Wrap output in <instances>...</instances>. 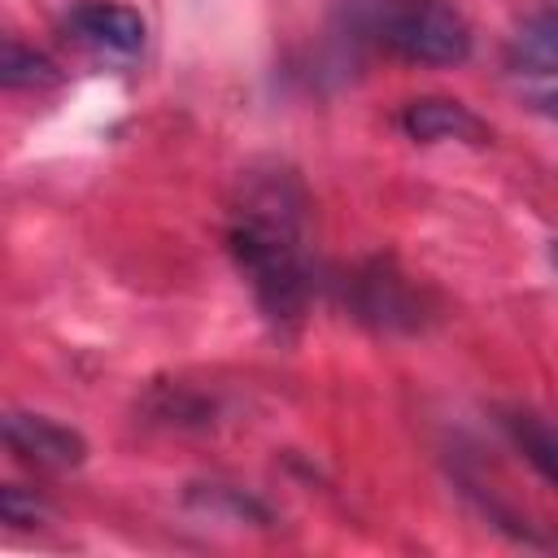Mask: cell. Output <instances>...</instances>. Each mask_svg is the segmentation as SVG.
Listing matches in <instances>:
<instances>
[{"mask_svg":"<svg viewBox=\"0 0 558 558\" xmlns=\"http://www.w3.org/2000/svg\"><path fill=\"white\" fill-rule=\"evenodd\" d=\"M227 248L275 327L305 318L314 296V218L301 174L283 161L248 166L227 214Z\"/></svg>","mask_w":558,"mask_h":558,"instance_id":"obj_1","label":"cell"},{"mask_svg":"<svg viewBox=\"0 0 558 558\" xmlns=\"http://www.w3.org/2000/svg\"><path fill=\"white\" fill-rule=\"evenodd\" d=\"M353 31L410 65H462L471 26L449 0H353Z\"/></svg>","mask_w":558,"mask_h":558,"instance_id":"obj_2","label":"cell"},{"mask_svg":"<svg viewBox=\"0 0 558 558\" xmlns=\"http://www.w3.org/2000/svg\"><path fill=\"white\" fill-rule=\"evenodd\" d=\"M353 310L357 318L397 331V327H418L423 323V296L418 288L384 257H375L371 266H362L353 275Z\"/></svg>","mask_w":558,"mask_h":558,"instance_id":"obj_3","label":"cell"},{"mask_svg":"<svg viewBox=\"0 0 558 558\" xmlns=\"http://www.w3.org/2000/svg\"><path fill=\"white\" fill-rule=\"evenodd\" d=\"M4 445L17 462H26L35 471H70L87 453V440L74 427H65L48 414H22V410H13L4 418Z\"/></svg>","mask_w":558,"mask_h":558,"instance_id":"obj_4","label":"cell"},{"mask_svg":"<svg viewBox=\"0 0 558 558\" xmlns=\"http://www.w3.org/2000/svg\"><path fill=\"white\" fill-rule=\"evenodd\" d=\"M70 31L113 57H135L144 48V17L118 0H87L70 13Z\"/></svg>","mask_w":558,"mask_h":558,"instance_id":"obj_5","label":"cell"},{"mask_svg":"<svg viewBox=\"0 0 558 558\" xmlns=\"http://www.w3.org/2000/svg\"><path fill=\"white\" fill-rule=\"evenodd\" d=\"M401 126H405V135L418 140V144H440V140L484 144V140H488L484 118H475L462 100H445V96L410 100V105L401 109Z\"/></svg>","mask_w":558,"mask_h":558,"instance_id":"obj_6","label":"cell"},{"mask_svg":"<svg viewBox=\"0 0 558 558\" xmlns=\"http://www.w3.org/2000/svg\"><path fill=\"white\" fill-rule=\"evenodd\" d=\"M501 427L514 440V449L558 488V418L527 410V405H514V410H501Z\"/></svg>","mask_w":558,"mask_h":558,"instance_id":"obj_7","label":"cell"},{"mask_svg":"<svg viewBox=\"0 0 558 558\" xmlns=\"http://www.w3.org/2000/svg\"><path fill=\"white\" fill-rule=\"evenodd\" d=\"M510 61L527 74L558 78V13L527 17L510 39Z\"/></svg>","mask_w":558,"mask_h":558,"instance_id":"obj_8","label":"cell"},{"mask_svg":"<svg viewBox=\"0 0 558 558\" xmlns=\"http://www.w3.org/2000/svg\"><path fill=\"white\" fill-rule=\"evenodd\" d=\"M44 83H57V65L44 52L9 39L4 44V87H44Z\"/></svg>","mask_w":558,"mask_h":558,"instance_id":"obj_9","label":"cell"},{"mask_svg":"<svg viewBox=\"0 0 558 558\" xmlns=\"http://www.w3.org/2000/svg\"><path fill=\"white\" fill-rule=\"evenodd\" d=\"M0 510H4V523H35L44 506H39L35 497H26L17 484H9V488L0 493Z\"/></svg>","mask_w":558,"mask_h":558,"instance_id":"obj_10","label":"cell"},{"mask_svg":"<svg viewBox=\"0 0 558 558\" xmlns=\"http://www.w3.org/2000/svg\"><path fill=\"white\" fill-rule=\"evenodd\" d=\"M536 109H541L545 118H554V122H558V87H545V92H536Z\"/></svg>","mask_w":558,"mask_h":558,"instance_id":"obj_11","label":"cell"}]
</instances>
